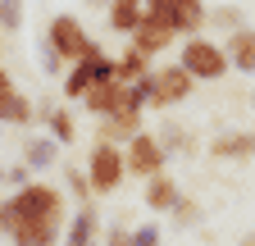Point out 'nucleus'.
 Wrapping results in <instances>:
<instances>
[{"mask_svg": "<svg viewBox=\"0 0 255 246\" xmlns=\"http://www.w3.org/2000/svg\"><path fill=\"white\" fill-rule=\"evenodd\" d=\"M210 27H219L223 37H233V32H242V27H246V14H242L237 5H223V9H210Z\"/></svg>", "mask_w": 255, "mask_h": 246, "instance_id": "nucleus-20", "label": "nucleus"}, {"mask_svg": "<svg viewBox=\"0 0 255 246\" xmlns=\"http://www.w3.org/2000/svg\"><path fill=\"white\" fill-rule=\"evenodd\" d=\"M223 50H228V64H233L237 73L255 78V27H251V23L242 27V32L223 37Z\"/></svg>", "mask_w": 255, "mask_h": 246, "instance_id": "nucleus-10", "label": "nucleus"}, {"mask_svg": "<svg viewBox=\"0 0 255 246\" xmlns=\"http://www.w3.org/2000/svg\"><path fill=\"white\" fill-rule=\"evenodd\" d=\"M91 87H96V69L91 64H73L64 73V101H87Z\"/></svg>", "mask_w": 255, "mask_h": 246, "instance_id": "nucleus-19", "label": "nucleus"}, {"mask_svg": "<svg viewBox=\"0 0 255 246\" xmlns=\"http://www.w3.org/2000/svg\"><path fill=\"white\" fill-rule=\"evenodd\" d=\"M37 59H41V69H50V73H59V69L69 73V64L55 55V46H50V41H37Z\"/></svg>", "mask_w": 255, "mask_h": 246, "instance_id": "nucleus-25", "label": "nucleus"}, {"mask_svg": "<svg viewBox=\"0 0 255 246\" xmlns=\"http://www.w3.org/2000/svg\"><path fill=\"white\" fill-rule=\"evenodd\" d=\"M96 228H101V214L78 210L69 219V228H64V246H96Z\"/></svg>", "mask_w": 255, "mask_h": 246, "instance_id": "nucleus-16", "label": "nucleus"}, {"mask_svg": "<svg viewBox=\"0 0 255 246\" xmlns=\"http://www.w3.org/2000/svg\"><path fill=\"white\" fill-rule=\"evenodd\" d=\"M0 237H5V196H0Z\"/></svg>", "mask_w": 255, "mask_h": 246, "instance_id": "nucleus-28", "label": "nucleus"}, {"mask_svg": "<svg viewBox=\"0 0 255 246\" xmlns=\"http://www.w3.org/2000/svg\"><path fill=\"white\" fill-rule=\"evenodd\" d=\"M18 96V87H14V73L0 64V119H5V110H9V101Z\"/></svg>", "mask_w": 255, "mask_h": 246, "instance_id": "nucleus-24", "label": "nucleus"}, {"mask_svg": "<svg viewBox=\"0 0 255 246\" xmlns=\"http://www.w3.org/2000/svg\"><path fill=\"white\" fill-rule=\"evenodd\" d=\"M37 114H41V123L50 128V137L59 141V146H73L78 141V119L69 114V105H37Z\"/></svg>", "mask_w": 255, "mask_h": 246, "instance_id": "nucleus-11", "label": "nucleus"}, {"mask_svg": "<svg viewBox=\"0 0 255 246\" xmlns=\"http://www.w3.org/2000/svg\"><path fill=\"white\" fill-rule=\"evenodd\" d=\"M105 23H110V32L132 37L137 27L146 23V0H114V5L105 9Z\"/></svg>", "mask_w": 255, "mask_h": 246, "instance_id": "nucleus-9", "label": "nucleus"}, {"mask_svg": "<svg viewBox=\"0 0 255 246\" xmlns=\"http://www.w3.org/2000/svg\"><path fill=\"white\" fill-rule=\"evenodd\" d=\"M101 246H132V228L128 224H105V242Z\"/></svg>", "mask_w": 255, "mask_h": 246, "instance_id": "nucleus-26", "label": "nucleus"}, {"mask_svg": "<svg viewBox=\"0 0 255 246\" xmlns=\"http://www.w3.org/2000/svg\"><path fill=\"white\" fill-rule=\"evenodd\" d=\"M46 41L55 46V55H59L69 69H73V64H82V59H87V50L96 46L78 14H55V18L46 23Z\"/></svg>", "mask_w": 255, "mask_h": 246, "instance_id": "nucleus-5", "label": "nucleus"}, {"mask_svg": "<svg viewBox=\"0 0 255 246\" xmlns=\"http://www.w3.org/2000/svg\"><path fill=\"white\" fill-rule=\"evenodd\" d=\"M146 132V119H105V123H96V141H105V146H128L132 137Z\"/></svg>", "mask_w": 255, "mask_h": 246, "instance_id": "nucleus-12", "label": "nucleus"}, {"mask_svg": "<svg viewBox=\"0 0 255 246\" xmlns=\"http://www.w3.org/2000/svg\"><path fill=\"white\" fill-rule=\"evenodd\" d=\"M196 224H201V205L191 201V196H182V201L173 205V228L187 233V228H196Z\"/></svg>", "mask_w": 255, "mask_h": 246, "instance_id": "nucleus-22", "label": "nucleus"}, {"mask_svg": "<svg viewBox=\"0 0 255 246\" xmlns=\"http://www.w3.org/2000/svg\"><path fill=\"white\" fill-rule=\"evenodd\" d=\"M59 160V141L55 137H27L23 141V169L27 173H46Z\"/></svg>", "mask_w": 255, "mask_h": 246, "instance_id": "nucleus-13", "label": "nucleus"}, {"mask_svg": "<svg viewBox=\"0 0 255 246\" xmlns=\"http://www.w3.org/2000/svg\"><path fill=\"white\" fill-rule=\"evenodd\" d=\"M205 150H210L214 160L246 164V160H255V128H228V132H214Z\"/></svg>", "mask_w": 255, "mask_h": 246, "instance_id": "nucleus-7", "label": "nucleus"}, {"mask_svg": "<svg viewBox=\"0 0 255 246\" xmlns=\"http://www.w3.org/2000/svg\"><path fill=\"white\" fill-rule=\"evenodd\" d=\"M64 187H69V196L78 201V210H96V192H91V178H87V169H78L73 160H64Z\"/></svg>", "mask_w": 255, "mask_h": 246, "instance_id": "nucleus-17", "label": "nucleus"}, {"mask_svg": "<svg viewBox=\"0 0 255 246\" xmlns=\"http://www.w3.org/2000/svg\"><path fill=\"white\" fill-rule=\"evenodd\" d=\"M69 228V201L46 178H32L27 187L5 196V237L14 246H59Z\"/></svg>", "mask_w": 255, "mask_h": 246, "instance_id": "nucleus-1", "label": "nucleus"}, {"mask_svg": "<svg viewBox=\"0 0 255 246\" xmlns=\"http://www.w3.org/2000/svg\"><path fill=\"white\" fill-rule=\"evenodd\" d=\"M155 137L169 155H196V132L182 128V123H164V128H155Z\"/></svg>", "mask_w": 255, "mask_h": 246, "instance_id": "nucleus-18", "label": "nucleus"}, {"mask_svg": "<svg viewBox=\"0 0 255 246\" xmlns=\"http://www.w3.org/2000/svg\"><path fill=\"white\" fill-rule=\"evenodd\" d=\"M178 64L187 69L191 82H223V78L233 73L223 41H210V37H191V41H182V46H178Z\"/></svg>", "mask_w": 255, "mask_h": 246, "instance_id": "nucleus-2", "label": "nucleus"}, {"mask_svg": "<svg viewBox=\"0 0 255 246\" xmlns=\"http://www.w3.org/2000/svg\"><path fill=\"white\" fill-rule=\"evenodd\" d=\"M141 91H146V110H173V105H182L191 91H196V82L187 78V69L182 64H159L146 82H137Z\"/></svg>", "mask_w": 255, "mask_h": 246, "instance_id": "nucleus-3", "label": "nucleus"}, {"mask_svg": "<svg viewBox=\"0 0 255 246\" xmlns=\"http://www.w3.org/2000/svg\"><path fill=\"white\" fill-rule=\"evenodd\" d=\"M32 119H37V105H32V101L23 96V91H18V96L9 101V110H5V119H0V123H14V128H27Z\"/></svg>", "mask_w": 255, "mask_h": 246, "instance_id": "nucleus-21", "label": "nucleus"}, {"mask_svg": "<svg viewBox=\"0 0 255 246\" xmlns=\"http://www.w3.org/2000/svg\"><path fill=\"white\" fill-rule=\"evenodd\" d=\"M114 64H119V82H123V87H137V82H146V78L155 73V64H150L141 50H132V46H123V50L114 55Z\"/></svg>", "mask_w": 255, "mask_h": 246, "instance_id": "nucleus-14", "label": "nucleus"}, {"mask_svg": "<svg viewBox=\"0 0 255 246\" xmlns=\"http://www.w3.org/2000/svg\"><path fill=\"white\" fill-rule=\"evenodd\" d=\"M123 160H128V178L150 182V178H159V173H164V164H169V150L159 146L155 128H146L141 137H132V141L123 146Z\"/></svg>", "mask_w": 255, "mask_h": 246, "instance_id": "nucleus-6", "label": "nucleus"}, {"mask_svg": "<svg viewBox=\"0 0 255 246\" xmlns=\"http://www.w3.org/2000/svg\"><path fill=\"white\" fill-rule=\"evenodd\" d=\"M159 242H164V228H159L155 219H146V224L132 228V246H159Z\"/></svg>", "mask_w": 255, "mask_h": 246, "instance_id": "nucleus-23", "label": "nucleus"}, {"mask_svg": "<svg viewBox=\"0 0 255 246\" xmlns=\"http://www.w3.org/2000/svg\"><path fill=\"white\" fill-rule=\"evenodd\" d=\"M18 23H23V5H0V27L5 32H14Z\"/></svg>", "mask_w": 255, "mask_h": 246, "instance_id": "nucleus-27", "label": "nucleus"}, {"mask_svg": "<svg viewBox=\"0 0 255 246\" xmlns=\"http://www.w3.org/2000/svg\"><path fill=\"white\" fill-rule=\"evenodd\" d=\"M87 178H91V192L96 196H114L128 178V160H123V146H105V141H91L87 150Z\"/></svg>", "mask_w": 255, "mask_h": 246, "instance_id": "nucleus-4", "label": "nucleus"}, {"mask_svg": "<svg viewBox=\"0 0 255 246\" xmlns=\"http://www.w3.org/2000/svg\"><path fill=\"white\" fill-rule=\"evenodd\" d=\"M141 201H146L150 214H173V205L182 201V187H178L173 173H159V178L141 182Z\"/></svg>", "mask_w": 255, "mask_h": 246, "instance_id": "nucleus-8", "label": "nucleus"}, {"mask_svg": "<svg viewBox=\"0 0 255 246\" xmlns=\"http://www.w3.org/2000/svg\"><path fill=\"white\" fill-rule=\"evenodd\" d=\"M251 110H255V91H251Z\"/></svg>", "mask_w": 255, "mask_h": 246, "instance_id": "nucleus-30", "label": "nucleus"}, {"mask_svg": "<svg viewBox=\"0 0 255 246\" xmlns=\"http://www.w3.org/2000/svg\"><path fill=\"white\" fill-rule=\"evenodd\" d=\"M173 41H178L173 32H164V27H155V23H141L137 32H132V41H128V46H132V50H141L146 59H155V55H164Z\"/></svg>", "mask_w": 255, "mask_h": 246, "instance_id": "nucleus-15", "label": "nucleus"}, {"mask_svg": "<svg viewBox=\"0 0 255 246\" xmlns=\"http://www.w3.org/2000/svg\"><path fill=\"white\" fill-rule=\"evenodd\" d=\"M237 246H255V228H251V233H246V237H242Z\"/></svg>", "mask_w": 255, "mask_h": 246, "instance_id": "nucleus-29", "label": "nucleus"}]
</instances>
